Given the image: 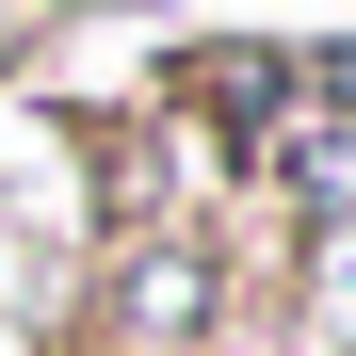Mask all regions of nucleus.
Here are the masks:
<instances>
[{
    "mask_svg": "<svg viewBox=\"0 0 356 356\" xmlns=\"http://www.w3.org/2000/svg\"><path fill=\"white\" fill-rule=\"evenodd\" d=\"M243 324V227H97L65 291V356H227Z\"/></svg>",
    "mask_w": 356,
    "mask_h": 356,
    "instance_id": "nucleus-1",
    "label": "nucleus"
},
{
    "mask_svg": "<svg viewBox=\"0 0 356 356\" xmlns=\"http://www.w3.org/2000/svg\"><path fill=\"white\" fill-rule=\"evenodd\" d=\"M291 97L356 130V17H324V33H291Z\"/></svg>",
    "mask_w": 356,
    "mask_h": 356,
    "instance_id": "nucleus-2",
    "label": "nucleus"
},
{
    "mask_svg": "<svg viewBox=\"0 0 356 356\" xmlns=\"http://www.w3.org/2000/svg\"><path fill=\"white\" fill-rule=\"evenodd\" d=\"M33 65H49V17H33V0H0V97H17Z\"/></svg>",
    "mask_w": 356,
    "mask_h": 356,
    "instance_id": "nucleus-3",
    "label": "nucleus"
},
{
    "mask_svg": "<svg viewBox=\"0 0 356 356\" xmlns=\"http://www.w3.org/2000/svg\"><path fill=\"white\" fill-rule=\"evenodd\" d=\"M211 17H259V33H275V17H291V0H211Z\"/></svg>",
    "mask_w": 356,
    "mask_h": 356,
    "instance_id": "nucleus-4",
    "label": "nucleus"
}]
</instances>
